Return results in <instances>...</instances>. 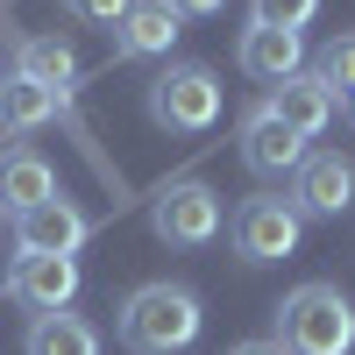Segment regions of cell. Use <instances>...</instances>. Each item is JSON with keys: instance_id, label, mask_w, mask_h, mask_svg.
Returning <instances> with one entry per match:
<instances>
[{"instance_id": "1", "label": "cell", "mask_w": 355, "mask_h": 355, "mask_svg": "<svg viewBox=\"0 0 355 355\" xmlns=\"http://www.w3.org/2000/svg\"><path fill=\"white\" fill-rule=\"evenodd\" d=\"M277 348L284 355H348L355 348V306L334 284H299L277 306Z\"/></svg>"}, {"instance_id": "2", "label": "cell", "mask_w": 355, "mask_h": 355, "mask_svg": "<svg viewBox=\"0 0 355 355\" xmlns=\"http://www.w3.org/2000/svg\"><path fill=\"white\" fill-rule=\"evenodd\" d=\"M121 341L135 355H178L199 341V299L185 284H142L121 306Z\"/></svg>"}, {"instance_id": "3", "label": "cell", "mask_w": 355, "mask_h": 355, "mask_svg": "<svg viewBox=\"0 0 355 355\" xmlns=\"http://www.w3.org/2000/svg\"><path fill=\"white\" fill-rule=\"evenodd\" d=\"M150 114L178 135H199L220 121V78L206 64H171L164 78H150Z\"/></svg>"}, {"instance_id": "4", "label": "cell", "mask_w": 355, "mask_h": 355, "mask_svg": "<svg viewBox=\"0 0 355 355\" xmlns=\"http://www.w3.org/2000/svg\"><path fill=\"white\" fill-rule=\"evenodd\" d=\"M299 227H306L299 206L263 192V199H249L242 214H234V256L242 263H284L291 249H299Z\"/></svg>"}, {"instance_id": "5", "label": "cell", "mask_w": 355, "mask_h": 355, "mask_svg": "<svg viewBox=\"0 0 355 355\" xmlns=\"http://www.w3.org/2000/svg\"><path fill=\"white\" fill-rule=\"evenodd\" d=\"M150 227H157V242H178V249L214 242L220 234V192L214 185H171V192H157Z\"/></svg>"}, {"instance_id": "6", "label": "cell", "mask_w": 355, "mask_h": 355, "mask_svg": "<svg viewBox=\"0 0 355 355\" xmlns=\"http://www.w3.org/2000/svg\"><path fill=\"white\" fill-rule=\"evenodd\" d=\"M242 164L256 178H299V164H306V142L270 114V100L242 114Z\"/></svg>"}, {"instance_id": "7", "label": "cell", "mask_w": 355, "mask_h": 355, "mask_svg": "<svg viewBox=\"0 0 355 355\" xmlns=\"http://www.w3.org/2000/svg\"><path fill=\"white\" fill-rule=\"evenodd\" d=\"M348 199H355V164L348 157H306L299 164V178H291V206H299V220L313 214V220H334V214H348Z\"/></svg>"}, {"instance_id": "8", "label": "cell", "mask_w": 355, "mask_h": 355, "mask_svg": "<svg viewBox=\"0 0 355 355\" xmlns=\"http://www.w3.org/2000/svg\"><path fill=\"white\" fill-rule=\"evenodd\" d=\"M85 234H93V220H85L64 192H57V199H43L36 214H21V220H15L21 256H78V242H85Z\"/></svg>"}, {"instance_id": "9", "label": "cell", "mask_w": 355, "mask_h": 355, "mask_svg": "<svg viewBox=\"0 0 355 355\" xmlns=\"http://www.w3.org/2000/svg\"><path fill=\"white\" fill-rule=\"evenodd\" d=\"M8 291H15L21 306H36V313H64L78 299V263L71 256H15Z\"/></svg>"}, {"instance_id": "10", "label": "cell", "mask_w": 355, "mask_h": 355, "mask_svg": "<svg viewBox=\"0 0 355 355\" xmlns=\"http://www.w3.org/2000/svg\"><path fill=\"white\" fill-rule=\"evenodd\" d=\"M270 114H277V121L299 135V142H313V135H327V128H334V93H327L313 71H291L277 93H270Z\"/></svg>"}, {"instance_id": "11", "label": "cell", "mask_w": 355, "mask_h": 355, "mask_svg": "<svg viewBox=\"0 0 355 355\" xmlns=\"http://www.w3.org/2000/svg\"><path fill=\"white\" fill-rule=\"evenodd\" d=\"M43 199H57V171L36 150H0V214H36Z\"/></svg>"}, {"instance_id": "12", "label": "cell", "mask_w": 355, "mask_h": 355, "mask_svg": "<svg viewBox=\"0 0 355 355\" xmlns=\"http://www.w3.org/2000/svg\"><path fill=\"white\" fill-rule=\"evenodd\" d=\"M178 21H185V15H178L171 0H135V8L114 21V50H121V57H164L178 43Z\"/></svg>"}, {"instance_id": "13", "label": "cell", "mask_w": 355, "mask_h": 355, "mask_svg": "<svg viewBox=\"0 0 355 355\" xmlns=\"http://www.w3.org/2000/svg\"><path fill=\"white\" fill-rule=\"evenodd\" d=\"M299 28H242V71L249 78H263V85H284L291 71H299Z\"/></svg>"}, {"instance_id": "14", "label": "cell", "mask_w": 355, "mask_h": 355, "mask_svg": "<svg viewBox=\"0 0 355 355\" xmlns=\"http://www.w3.org/2000/svg\"><path fill=\"white\" fill-rule=\"evenodd\" d=\"M15 78H36V85H50V93H71L78 50H71L64 36H21V50H15Z\"/></svg>"}, {"instance_id": "15", "label": "cell", "mask_w": 355, "mask_h": 355, "mask_svg": "<svg viewBox=\"0 0 355 355\" xmlns=\"http://www.w3.org/2000/svg\"><path fill=\"white\" fill-rule=\"evenodd\" d=\"M57 107H64V93H50V85H36V78H0V128H15V135H28V128H43V121H57Z\"/></svg>"}, {"instance_id": "16", "label": "cell", "mask_w": 355, "mask_h": 355, "mask_svg": "<svg viewBox=\"0 0 355 355\" xmlns=\"http://www.w3.org/2000/svg\"><path fill=\"white\" fill-rule=\"evenodd\" d=\"M28 355H100V334L78 313H43L28 327Z\"/></svg>"}, {"instance_id": "17", "label": "cell", "mask_w": 355, "mask_h": 355, "mask_svg": "<svg viewBox=\"0 0 355 355\" xmlns=\"http://www.w3.org/2000/svg\"><path fill=\"white\" fill-rule=\"evenodd\" d=\"M320 85H327L334 100H348L355 93V36H334L327 50H320V71H313Z\"/></svg>"}, {"instance_id": "18", "label": "cell", "mask_w": 355, "mask_h": 355, "mask_svg": "<svg viewBox=\"0 0 355 355\" xmlns=\"http://www.w3.org/2000/svg\"><path fill=\"white\" fill-rule=\"evenodd\" d=\"M313 15H320V0H256L249 21H256V28H306Z\"/></svg>"}, {"instance_id": "19", "label": "cell", "mask_w": 355, "mask_h": 355, "mask_svg": "<svg viewBox=\"0 0 355 355\" xmlns=\"http://www.w3.org/2000/svg\"><path fill=\"white\" fill-rule=\"evenodd\" d=\"M64 8H71L78 21H100V28H114V21H121V15L135 8V0H64Z\"/></svg>"}, {"instance_id": "20", "label": "cell", "mask_w": 355, "mask_h": 355, "mask_svg": "<svg viewBox=\"0 0 355 355\" xmlns=\"http://www.w3.org/2000/svg\"><path fill=\"white\" fill-rule=\"evenodd\" d=\"M171 8H178V15H220L227 0H171Z\"/></svg>"}, {"instance_id": "21", "label": "cell", "mask_w": 355, "mask_h": 355, "mask_svg": "<svg viewBox=\"0 0 355 355\" xmlns=\"http://www.w3.org/2000/svg\"><path fill=\"white\" fill-rule=\"evenodd\" d=\"M227 355H284L277 341H242V348H227Z\"/></svg>"}, {"instance_id": "22", "label": "cell", "mask_w": 355, "mask_h": 355, "mask_svg": "<svg viewBox=\"0 0 355 355\" xmlns=\"http://www.w3.org/2000/svg\"><path fill=\"white\" fill-rule=\"evenodd\" d=\"M348 114H355V93H348Z\"/></svg>"}, {"instance_id": "23", "label": "cell", "mask_w": 355, "mask_h": 355, "mask_svg": "<svg viewBox=\"0 0 355 355\" xmlns=\"http://www.w3.org/2000/svg\"><path fill=\"white\" fill-rule=\"evenodd\" d=\"M0 78H8V64H0Z\"/></svg>"}]
</instances>
